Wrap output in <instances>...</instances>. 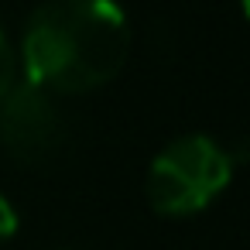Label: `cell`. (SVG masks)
Returning <instances> with one entry per match:
<instances>
[{
  "label": "cell",
  "mask_w": 250,
  "mask_h": 250,
  "mask_svg": "<svg viewBox=\"0 0 250 250\" xmlns=\"http://www.w3.org/2000/svg\"><path fill=\"white\" fill-rule=\"evenodd\" d=\"M130 24L117 0H45L24 24V76L45 93H89L117 79Z\"/></svg>",
  "instance_id": "cell-1"
},
{
  "label": "cell",
  "mask_w": 250,
  "mask_h": 250,
  "mask_svg": "<svg viewBox=\"0 0 250 250\" xmlns=\"http://www.w3.org/2000/svg\"><path fill=\"white\" fill-rule=\"evenodd\" d=\"M233 178V158L206 134L171 141L147 171V202L161 216H192L206 209Z\"/></svg>",
  "instance_id": "cell-2"
},
{
  "label": "cell",
  "mask_w": 250,
  "mask_h": 250,
  "mask_svg": "<svg viewBox=\"0 0 250 250\" xmlns=\"http://www.w3.org/2000/svg\"><path fill=\"white\" fill-rule=\"evenodd\" d=\"M62 137V120L45 93L35 83H14V89L0 100V141L18 161H42L55 151Z\"/></svg>",
  "instance_id": "cell-3"
},
{
  "label": "cell",
  "mask_w": 250,
  "mask_h": 250,
  "mask_svg": "<svg viewBox=\"0 0 250 250\" xmlns=\"http://www.w3.org/2000/svg\"><path fill=\"white\" fill-rule=\"evenodd\" d=\"M14 76H18V59H14L11 42L4 38V31H0V100L14 89Z\"/></svg>",
  "instance_id": "cell-4"
},
{
  "label": "cell",
  "mask_w": 250,
  "mask_h": 250,
  "mask_svg": "<svg viewBox=\"0 0 250 250\" xmlns=\"http://www.w3.org/2000/svg\"><path fill=\"white\" fill-rule=\"evenodd\" d=\"M14 229H18V212H14V206L4 195H0V240L14 236Z\"/></svg>",
  "instance_id": "cell-5"
},
{
  "label": "cell",
  "mask_w": 250,
  "mask_h": 250,
  "mask_svg": "<svg viewBox=\"0 0 250 250\" xmlns=\"http://www.w3.org/2000/svg\"><path fill=\"white\" fill-rule=\"evenodd\" d=\"M240 7H243V14H247V21H250V0H240Z\"/></svg>",
  "instance_id": "cell-6"
}]
</instances>
